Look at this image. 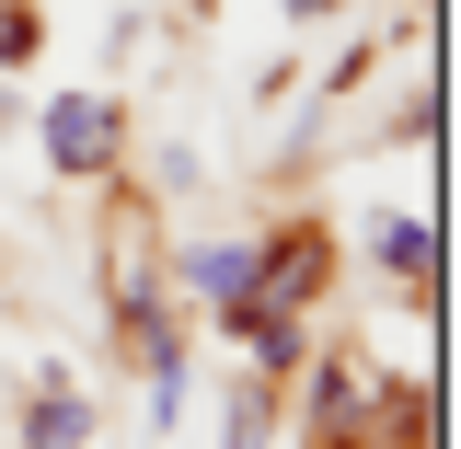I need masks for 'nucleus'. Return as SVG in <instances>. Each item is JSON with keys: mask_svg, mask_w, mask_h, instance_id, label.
I'll return each instance as SVG.
<instances>
[{"mask_svg": "<svg viewBox=\"0 0 461 449\" xmlns=\"http://www.w3.org/2000/svg\"><path fill=\"white\" fill-rule=\"evenodd\" d=\"M35 150H47V173H69V184L115 173V162H127V93H104V81L47 93V115H35Z\"/></svg>", "mask_w": 461, "mask_h": 449, "instance_id": "nucleus-1", "label": "nucleus"}, {"mask_svg": "<svg viewBox=\"0 0 461 449\" xmlns=\"http://www.w3.org/2000/svg\"><path fill=\"white\" fill-rule=\"evenodd\" d=\"M254 265H266V242H242V230H230V242H185V254H173V288L230 323V311L254 300Z\"/></svg>", "mask_w": 461, "mask_h": 449, "instance_id": "nucleus-2", "label": "nucleus"}, {"mask_svg": "<svg viewBox=\"0 0 461 449\" xmlns=\"http://www.w3.org/2000/svg\"><path fill=\"white\" fill-rule=\"evenodd\" d=\"M104 288H115V311H139V300H162V242H150V220H139V208H115L104 220Z\"/></svg>", "mask_w": 461, "mask_h": 449, "instance_id": "nucleus-3", "label": "nucleus"}, {"mask_svg": "<svg viewBox=\"0 0 461 449\" xmlns=\"http://www.w3.org/2000/svg\"><path fill=\"white\" fill-rule=\"evenodd\" d=\"M369 265H381L393 288H427V277H438V230H427V220H381V230H369Z\"/></svg>", "mask_w": 461, "mask_h": 449, "instance_id": "nucleus-4", "label": "nucleus"}, {"mask_svg": "<svg viewBox=\"0 0 461 449\" xmlns=\"http://www.w3.org/2000/svg\"><path fill=\"white\" fill-rule=\"evenodd\" d=\"M81 438H93V403H81V392L47 369V392L23 403V449H81Z\"/></svg>", "mask_w": 461, "mask_h": 449, "instance_id": "nucleus-5", "label": "nucleus"}, {"mask_svg": "<svg viewBox=\"0 0 461 449\" xmlns=\"http://www.w3.org/2000/svg\"><path fill=\"white\" fill-rule=\"evenodd\" d=\"M35 47H47V23H35V0H0V69H23Z\"/></svg>", "mask_w": 461, "mask_h": 449, "instance_id": "nucleus-6", "label": "nucleus"}, {"mask_svg": "<svg viewBox=\"0 0 461 449\" xmlns=\"http://www.w3.org/2000/svg\"><path fill=\"white\" fill-rule=\"evenodd\" d=\"M277 12L288 23H323V12H346V0H277Z\"/></svg>", "mask_w": 461, "mask_h": 449, "instance_id": "nucleus-7", "label": "nucleus"}]
</instances>
